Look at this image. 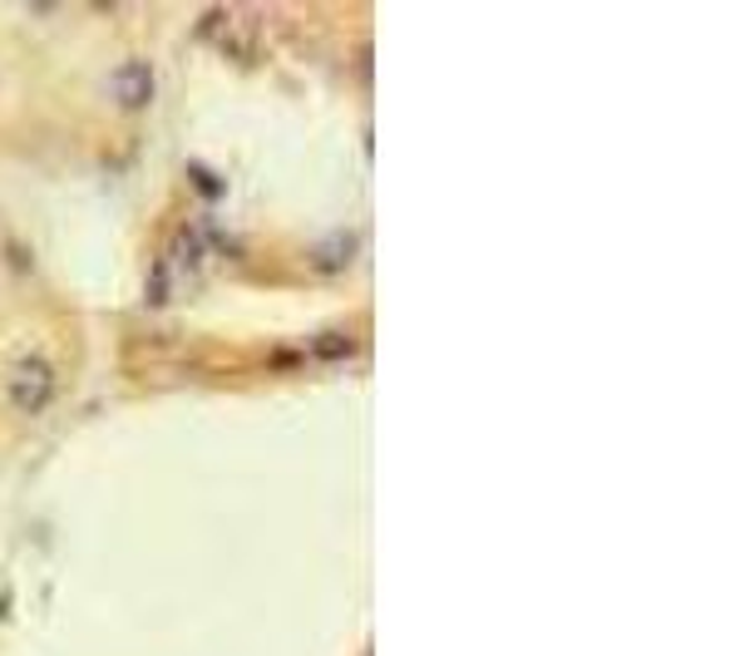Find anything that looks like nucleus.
I'll return each mask as SVG.
<instances>
[{
    "label": "nucleus",
    "instance_id": "1",
    "mask_svg": "<svg viewBox=\"0 0 740 656\" xmlns=\"http://www.w3.org/2000/svg\"><path fill=\"white\" fill-rule=\"evenodd\" d=\"M50 396H54V370L45 360L40 356L16 360V370H10V400L20 410H40V404H50Z\"/></svg>",
    "mask_w": 740,
    "mask_h": 656
},
{
    "label": "nucleus",
    "instance_id": "2",
    "mask_svg": "<svg viewBox=\"0 0 740 656\" xmlns=\"http://www.w3.org/2000/svg\"><path fill=\"white\" fill-rule=\"evenodd\" d=\"M114 90H119V100L124 104H149V94H153V70L143 60H134V64H124V70L114 74Z\"/></svg>",
    "mask_w": 740,
    "mask_h": 656
}]
</instances>
